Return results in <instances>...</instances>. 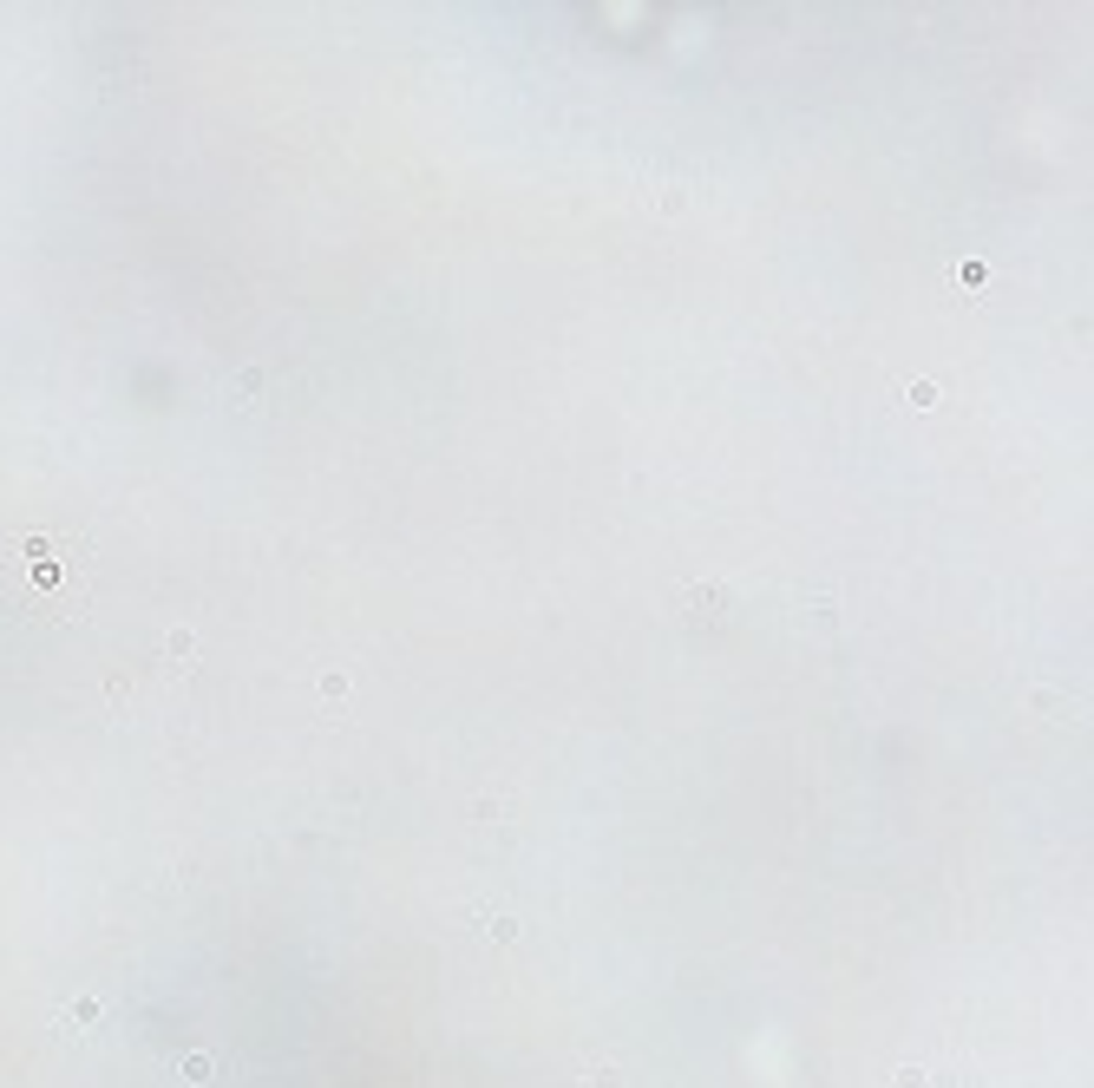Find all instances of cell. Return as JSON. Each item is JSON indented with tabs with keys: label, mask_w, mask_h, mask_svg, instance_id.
I'll return each instance as SVG.
<instances>
[{
	"label": "cell",
	"mask_w": 1094,
	"mask_h": 1088,
	"mask_svg": "<svg viewBox=\"0 0 1094 1088\" xmlns=\"http://www.w3.org/2000/svg\"><path fill=\"white\" fill-rule=\"evenodd\" d=\"M688 616H695V623H721V616H728V591H721V583H695V591H688Z\"/></svg>",
	"instance_id": "6da1fadb"
},
{
	"label": "cell",
	"mask_w": 1094,
	"mask_h": 1088,
	"mask_svg": "<svg viewBox=\"0 0 1094 1088\" xmlns=\"http://www.w3.org/2000/svg\"><path fill=\"white\" fill-rule=\"evenodd\" d=\"M269 387V367H237V374L223 380V394L237 400V407H256V394Z\"/></svg>",
	"instance_id": "7a4b0ae2"
},
{
	"label": "cell",
	"mask_w": 1094,
	"mask_h": 1088,
	"mask_svg": "<svg viewBox=\"0 0 1094 1088\" xmlns=\"http://www.w3.org/2000/svg\"><path fill=\"white\" fill-rule=\"evenodd\" d=\"M1029 708H1035V715H1049V722H1055V715L1068 708V695H1062V689H1029Z\"/></svg>",
	"instance_id": "3957f363"
},
{
	"label": "cell",
	"mask_w": 1094,
	"mask_h": 1088,
	"mask_svg": "<svg viewBox=\"0 0 1094 1088\" xmlns=\"http://www.w3.org/2000/svg\"><path fill=\"white\" fill-rule=\"evenodd\" d=\"M164 656H171V662H191V656H197V636H191V630H171V636H164Z\"/></svg>",
	"instance_id": "277c9868"
},
{
	"label": "cell",
	"mask_w": 1094,
	"mask_h": 1088,
	"mask_svg": "<svg viewBox=\"0 0 1094 1088\" xmlns=\"http://www.w3.org/2000/svg\"><path fill=\"white\" fill-rule=\"evenodd\" d=\"M315 689H322V701L341 708V701H348V676H341V669H322V682H315Z\"/></svg>",
	"instance_id": "5b68a950"
},
{
	"label": "cell",
	"mask_w": 1094,
	"mask_h": 1088,
	"mask_svg": "<svg viewBox=\"0 0 1094 1088\" xmlns=\"http://www.w3.org/2000/svg\"><path fill=\"white\" fill-rule=\"evenodd\" d=\"M904 400H911L918 413H931V407H937V380H911V387H904Z\"/></svg>",
	"instance_id": "8992f818"
},
{
	"label": "cell",
	"mask_w": 1094,
	"mask_h": 1088,
	"mask_svg": "<svg viewBox=\"0 0 1094 1088\" xmlns=\"http://www.w3.org/2000/svg\"><path fill=\"white\" fill-rule=\"evenodd\" d=\"M485 931H492L498 944H512V937H518V918H504V912H498V918H485Z\"/></svg>",
	"instance_id": "52a82bcc"
},
{
	"label": "cell",
	"mask_w": 1094,
	"mask_h": 1088,
	"mask_svg": "<svg viewBox=\"0 0 1094 1088\" xmlns=\"http://www.w3.org/2000/svg\"><path fill=\"white\" fill-rule=\"evenodd\" d=\"M813 616H819V623H832V616H839V597L819 591V597H813Z\"/></svg>",
	"instance_id": "ba28073f"
}]
</instances>
